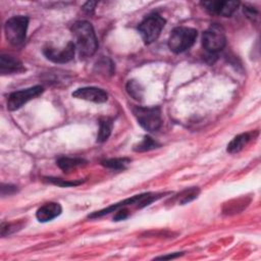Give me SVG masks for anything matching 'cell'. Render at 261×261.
<instances>
[{
  "instance_id": "16",
  "label": "cell",
  "mask_w": 261,
  "mask_h": 261,
  "mask_svg": "<svg viewBox=\"0 0 261 261\" xmlns=\"http://www.w3.org/2000/svg\"><path fill=\"white\" fill-rule=\"evenodd\" d=\"M112 120L110 118H102L99 122V132L97 135V142L103 143L108 140L112 130Z\"/></svg>"
},
{
  "instance_id": "17",
  "label": "cell",
  "mask_w": 261,
  "mask_h": 261,
  "mask_svg": "<svg viewBox=\"0 0 261 261\" xmlns=\"http://www.w3.org/2000/svg\"><path fill=\"white\" fill-rule=\"evenodd\" d=\"M128 163H130V159L128 158H111V159H105L101 161V164L104 167L114 169V170L124 169Z\"/></svg>"
},
{
  "instance_id": "6",
  "label": "cell",
  "mask_w": 261,
  "mask_h": 261,
  "mask_svg": "<svg viewBox=\"0 0 261 261\" xmlns=\"http://www.w3.org/2000/svg\"><path fill=\"white\" fill-rule=\"evenodd\" d=\"M165 19L157 13H152L145 17L139 24L138 31L146 44L156 41L165 25Z\"/></svg>"
},
{
  "instance_id": "7",
  "label": "cell",
  "mask_w": 261,
  "mask_h": 261,
  "mask_svg": "<svg viewBox=\"0 0 261 261\" xmlns=\"http://www.w3.org/2000/svg\"><path fill=\"white\" fill-rule=\"evenodd\" d=\"M226 39L224 30L217 23L211 24L203 34L202 44L204 49L210 54H214L223 49Z\"/></svg>"
},
{
  "instance_id": "5",
  "label": "cell",
  "mask_w": 261,
  "mask_h": 261,
  "mask_svg": "<svg viewBox=\"0 0 261 261\" xmlns=\"http://www.w3.org/2000/svg\"><path fill=\"white\" fill-rule=\"evenodd\" d=\"M133 113L139 124L148 132H156L162 124L161 110L159 107H142L133 108Z\"/></svg>"
},
{
  "instance_id": "3",
  "label": "cell",
  "mask_w": 261,
  "mask_h": 261,
  "mask_svg": "<svg viewBox=\"0 0 261 261\" xmlns=\"http://www.w3.org/2000/svg\"><path fill=\"white\" fill-rule=\"evenodd\" d=\"M161 195L162 194H153V193H145V194H141V195H136V196L127 198L121 202L110 205L107 208H104L99 211H95L92 214H89L88 217L89 218L101 217V216H104L110 212H114V211L118 210L119 208H122V207H125L128 205H136L138 208H143V207L151 204L153 201L159 199L161 197Z\"/></svg>"
},
{
  "instance_id": "26",
  "label": "cell",
  "mask_w": 261,
  "mask_h": 261,
  "mask_svg": "<svg viewBox=\"0 0 261 261\" xmlns=\"http://www.w3.org/2000/svg\"><path fill=\"white\" fill-rule=\"evenodd\" d=\"M180 255H182V253H173V254H169V255H163V256L156 257V259H173V258L179 257Z\"/></svg>"
},
{
  "instance_id": "22",
  "label": "cell",
  "mask_w": 261,
  "mask_h": 261,
  "mask_svg": "<svg viewBox=\"0 0 261 261\" xmlns=\"http://www.w3.org/2000/svg\"><path fill=\"white\" fill-rule=\"evenodd\" d=\"M17 227H21L18 223H2L1 225V236L4 237L6 234H10L11 232L17 230Z\"/></svg>"
},
{
  "instance_id": "13",
  "label": "cell",
  "mask_w": 261,
  "mask_h": 261,
  "mask_svg": "<svg viewBox=\"0 0 261 261\" xmlns=\"http://www.w3.org/2000/svg\"><path fill=\"white\" fill-rule=\"evenodd\" d=\"M25 68L23 67L22 63L9 55H1L0 57V72L1 74H13L19 73L24 71Z\"/></svg>"
},
{
  "instance_id": "23",
  "label": "cell",
  "mask_w": 261,
  "mask_h": 261,
  "mask_svg": "<svg viewBox=\"0 0 261 261\" xmlns=\"http://www.w3.org/2000/svg\"><path fill=\"white\" fill-rule=\"evenodd\" d=\"M16 191H17V189L14 186H10V185H2L1 186V194H2V196L14 194Z\"/></svg>"
},
{
  "instance_id": "4",
  "label": "cell",
  "mask_w": 261,
  "mask_h": 261,
  "mask_svg": "<svg viewBox=\"0 0 261 261\" xmlns=\"http://www.w3.org/2000/svg\"><path fill=\"white\" fill-rule=\"evenodd\" d=\"M29 25V18L23 15H16L10 17L4 25V32L7 41L12 46H20L25 40L27 30Z\"/></svg>"
},
{
  "instance_id": "20",
  "label": "cell",
  "mask_w": 261,
  "mask_h": 261,
  "mask_svg": "<svg viewBox=\"0 0 261 261\" xmlns=\"http://www.w3.org/2000/svg\"><path fill=\"white\" fill-rule=\"evenodd\" d=\"M158 147H159V144L155 140H153L151 137L146 136L140 143L135 145L134 150L137 152H146Z\"/></svg>"
},
{
  "instance_id": "24",
  "label": "cell",
  "mask_w": 261,
  "mask_h": 261,
  "mask_svg": "<svg viewBox=\"0 0 261 261\" xmlns=\"http://www.w3.org/2000/svg\"><path fill=\"white\" fill-rule=\"evenodd\" d=\"M127 215H128L127 210H126L124 207H122V208H119V209H118V212H116V214H115V216H114L113 219H114L115 221L123 220V219H125V218L127 217Z\"/></svg>"
},
{
  "instance_id": "11",
  "label": "cell",
  "mask_w": 261,
  "mask_h": 261,
  "mask_svg": "<svg viewBox=\"0 0 261 261\" xmlns=\"http://www.w3.org/2000/svg\"><path fill=\"white\" fill-rule=\"evenodd\" d=\"M72 97L94 103H104L108 100V94L103 89L96 87L79 88L72 93Z\"/></svg>"
},
{
  "instance_id": "10",
  "label": "cell",
  "mask_w": 261,
  "mask_h": 261,
  "mask_svg": "<svg viewBox=\"0 0 261 261\" xmlns=\"http://www.w3.org/2000/svg\"><path fill=\"white\" fill-rule=\"evenodd\" d=\"M75 52V47L72 42H68L62 49H56L51 46L44 48L43 53L47 59L55 63H66L70 61Z\"/></svg>"
},
{
  "instance_id": "21",
  "label": "cell",
  "mask_w": 261,
  "mask_h": 261,
  "mask_svg": "<svg viewBox=\"0 0 261 261\" xmlns=\"http://www.w3.org/2000/svg\"><path fill=\"white\" fill-rule=\"evenodd\" d=\"M46 181L50 182V184H53L55 186H58V187H74V186H79L83 182V180H65V179H62V178H57V177H45L44 178Z\"/></svg>"
},
{
  "instance_id": "25",
  "label": "cell",
  "mask_w": 261,
  "mask_h": 261,
  "mask_svg": "<svg viewBox=\"0 0 261 261\" xmlns=\"http://www.w3.org/2000/svg\"><path fill=\"white\" fill-rule=\"evenodd\" d=\"M96 4H97V2L89 1V2H87V3L84 5L83 9H84L85 11H87V12H92V11L94 10V8H95V5H96Z\"/></svg>"
},
{
  "instance_id": "9",
  "label": "cell",
  "mask_w": 261,
  "mask_h": 261,
  "mask_svg": "<svg viewBox=\"0 0 261 261\" xmlns=\"http://www.w3.org/2000/svg\"><path fill=\"white\" fill-rule=\"evenodd\" d=\"M201 5L210 14L228 17L239 8L240 2L238 1H204V2H201Z\"/></svg>"
},
{
  "instance_id": "12",
  "label": "cell",
  "mask_w": 261,
  "mask_h": 261,
  "mask_svg": "<svg viewBox=\"0 0 261 261\" xmlns=\"http://www.w3.org/2000/svg\"><path fill=\"white\" fill-rule=\"evenodd\" d=\"M61 212L62 208L60 204L55 202H49L44 204L37 210L36 217L40 222H47L59 216Z\"/></svg>"
},
{
  "instance_id": "18",
  "label": "cell",
  "mask_w": 261,
  "mask_h": 261,
  "mask_svg": "<svg viewBox=\"0 0 261 261\" xmlns=\"http://www.w3.org/2000/svg\"><path fill=\"white\" fill-rule=\"evenodd\" d=\"M126 92L127 94L134 98L135 100H142V98L144 97V89L143 87L141 86L140 83H138L137 81H128L127 84H126Z\"/></svg>"
},
{
  "instance_id": "8",
  "label": "cell",
  "mask_w": 261,
  "mask_h": 261,
  "mask_svg": "<svg viewBox=\"0 0 261 261\" xmlns=\"http://www.w3.org/2000/svg\"><path fill=\"white\" fill-rule=\"evenodd\" d=\"M44 89L41 86H34L28 89H23L20 91L13 92L9 95L7 99V109L10 111H14L22 107L25 103L35 99L43 93Z\"/></svg>"
},
{
  "instance_id": "19",
  "label": "cell",
  "mask_w": 261,
  "mask_h": 261,
  "mask_svg": "<svg viewBox=\"0 0 261 261\" xmlns=\"http://www.w3.org/2000/svg\"><path fill=\"white\" fill-rule=\"evenodd\" d=\"M199 193H200V190L198 188H190V189L185 190L181 193H179L177 195V197H175V200L179 205H184V204H187V203L193 201L194 199H196L198 197Z\"/></svg>"
},
{
  "instance_id": "14",
  "label": "cell",
  "mask_w": 261,
  "mask_h": 261,
  "mask_svg": "<svg viewBox=\"0 0 261 261\" xmlns=\"http://www.w3.org/2000/svg\"><path fill=\"white\" fill-rule=\"evenodd\" d=\"M253 133H243L241 135L236 136L227 145V152L230 154H234L244 149V147L252 140Z\"/></svg>"
},
{
  "instance_id": "2",
  "label": "cell",
  "mask_w": 261,
  "mask_h": 261,
  "mask_svg": "<svg viewBox=\"0 0 261 261\" xmlns=\"http://www.w3.org/2000/svg\"><path fill=\"white\" fill-rule=\"evenodd\" d=\"M198 36L197 30L188 27H177L172 30L169 39L168 47L173 53H181L190 49Z\"/></svg>"
},
{
  "instance_id": "15",
  "label": "cell",
  "mask_w": 261,
  "mask_h": 261,
  "mask_svg": "<svg viewBox=\"0 0 261 261\" xmlns=\"http://www.w3.org/2000/svg\"><path fill=\"white\" fill-rule=\"evenodd\" d=\"M57 165L60 169H62L64 172L69 171L77 166L85 165L87 161L83 158H77V157H61L57 160Z\"/></svg>"
},
{
  "instance_id": "1",
  "label": "cell",
  "mask_w": 261,
  "mask_h": 261,
  "mask_svg": "<svg viewBox=\"0 0 261 261\" xmlns=\"http://www.w3.org/2000/svg\"><path fill=\"white\" fill-rule=\"evenodd\" d=\"M73 45L81 58L90 57L98 49V40L92 24L86 20L75 21L71 27Z\"/></svg>"
}]
</instances>
